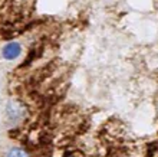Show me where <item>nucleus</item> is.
I'll return each mask as SVG.
<instances>
[{"mask_svg":"<svg viewBox=\"0 0 158 157\" xmlns=\"http://www.w3.org/2000/svg\"><path fill=\"white\" fill-rule=\"evenodd\" d=\"M6 157H30L29 156V153L22 147H13L10 148L9 153H7V156Z\"/></svg>","mask_w":158,"mask_h":157,"instance_id":"f03ea898","label":"nucleus"},{"mask_svg":"<svg viewBox=\"0 0 158 157\" xmlns=\"http://www.w3.org/2000/svg\"><path fill=\"white\" fill-rule=\"evenodd\" d=\"M19 109H20V107H17L16 104H12L9 107V117L10 118H19L20 117V114H19Z\"/></svg>","mask_w":158,"mask_h":157,"instance_id":"7ed1b4c3","label":"nucleus"},{"mask_svg":"<svg viewBox=\"0 0 158 157\" xmlns=\"http://www.w3.org/2000/svg\"><path fill=\"white\" fill-rule=\"evenodd\" d=\"M20 52H22V46L16 42H10L3 48L2 55H3L5 59H10V61H12V59H16V58L20 55Z\"/></svg>","mask_w":158,"mask_h":157,"instance_id":"f257e3e1","label":"nucleus"}]
</instances>
